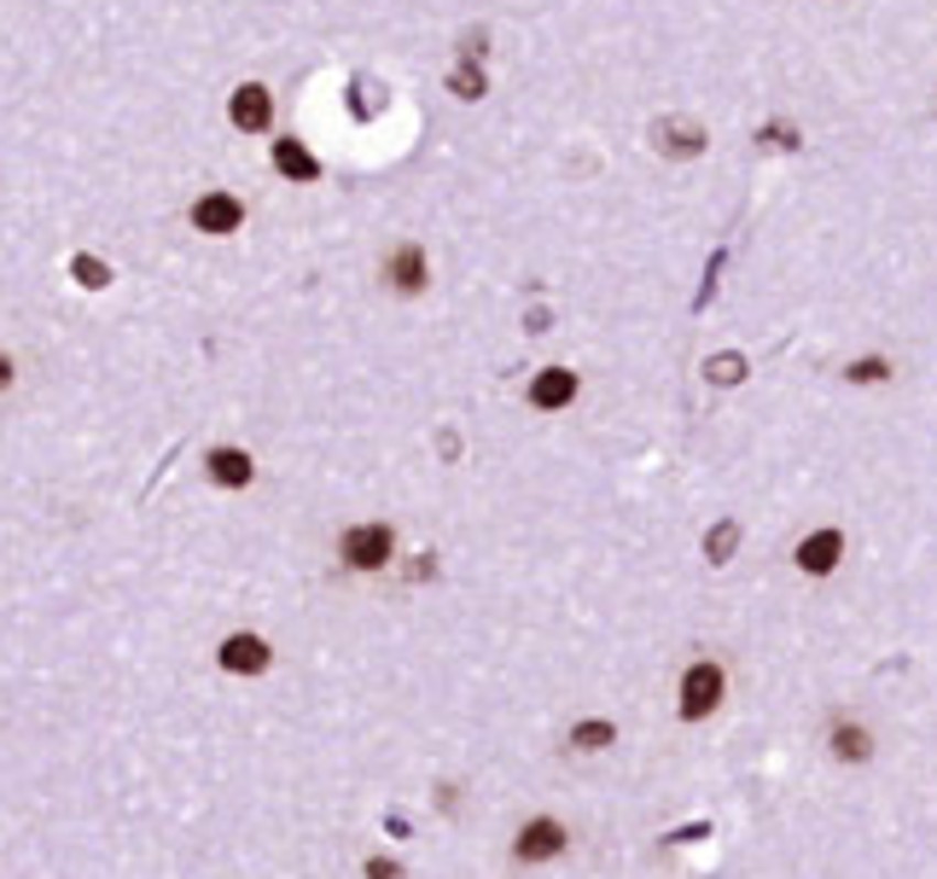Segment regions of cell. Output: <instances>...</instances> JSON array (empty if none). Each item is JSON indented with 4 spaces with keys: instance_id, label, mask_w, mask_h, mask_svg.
<instances>
[{
    "instance_id": "1",
    "label": "cell",
    "mask_w": 937,
    "mask_h": 879,
    "mask_svg": "<svg viewBox=\"0 0 937 879\" xmlns=\"http://www.w3.org/2000/svg\"><path fill=\"white\" fill-rule=\"evenodd\" d=\"M391 554H396L391 524H356V530H344V565H350V571H384V565H391Z\"/></svg>"
},
{
    "instance_id": "2",
    "label": "cell",
    "mask_w": 937,
    "mask_h": 879,
    "mask_svg": "<svg viewBox=\"0 0 937 879\" xmlns=\"http://www.w3.org/2000/svg\"><path fill=\"white\" fill-rule=\"evenodd\" d=\"M717 705H722V670L710 664V659L687 664V676H682V717H687V723H705Z\"/></svg>"
},
{
    "instance_id": "3",
    "label": "cell",
    "mask_w": 937,
    "mask_h": 879,
    "mask_svg": "<svg viewBox=\"0 0 937 879\" xmlns=\"http://www.w3.org/2000/svg\"><path fill=\"white\" fill-rule=\"evenodd\" d=\"M384 280H391V292L420 297L425 285H432V262H425V251H420L414 239H407V245H396V251H391V262H384Z\"/></svg>"
},
{
    "instance_id": "4",
    "label": "cell",
    "mask_w": 937,
    "mask_h": 879,
    "mask_svg": "<svg viewBox=\"0 0 937 879\" xmlns=\"http://www.w3.org/2000/svg\"><path fill=\"white\" fill-rule=\"evenodd\" d=\"M519 862H554V856L565 850V827L554 822V815H536V822L519 827Z\"/></svg>"
},
{
    "instance_id": "5",
    "label": "cell",
    "mask_w": 937,
    "mask_h": 879,
    "mask_svg": "<svg viewBox=\"0 0 937 879\" xmlns=\"http://www.w3.org/2000/svg\"><path fill=\"white\" fill-rule=\"evenodd\" d=\"M239 221H244V204L233 193H204L193 204V228L198 234H239Z\"/></svg>"
},
{
    "instance_id": "6",
    "label": "cell",
    "mask_w": 937,
    "mask_h": 879,
    "mask_svg": "<svg viewBox=\"0 0 937 879\" xmlns=\"http://www.w3.org/2000/svg\"><path fill=\"white\" fill-rule=\"evenodd\" d=\"M228 117H233V129H244V134H262V129H269V117H274V99H269V88L244 82V88L233 94Z\"/></svg>"
},
{
    "instance_id": "7",
    "label": "cell",
    "mask_w": 937,
    "mask_h": 879,
    "mask_svg": "<svg viewBox=\"0 0 937 879\" xmlns=\"http://www.w3.org/2000/svg\"><path fill=\"white\" fill-rule=\"evenodd\" d=\"M839 560H845V536H839V530H815V536L798 542V571H809V577H827Z\"/></svg>"
},
{
    "instance_id": "8",
    "label": "cell",
    "mask_w": 937,
    "mask_h": 879,
    "mask_svg": "<svg viewBox=\"0 0 937 879\" xmlns=\"http://www.w3.org/2000/svg\"><path fill=\"white\" fill-rule=\"evenodd\" d=\"M570 397H577V373H570V367H542V373L530 379V402H536L542 414H554V408H565Z\"/></svg>"
},
{
    "instance_id": "9",
    "label": "cell",
    "mask_w": 937,
    "mask_h": 879,
    "mask_svg": "<svg viewBox=\"0 0 937 879\" xmlns=\"http://www.w3.org/2000/svg\"><path fill=\"white\" fill-rule=\"evenodd\" d=\"M221 670H233V676H257V670H269V641L228 636V641H221Z\"/></svg>"
},
{
    "instance_id": "10",
    "label": "cell",
    "mask_w": 937,
    "mask_h": 879,
    "mask_svg": "<svg viewBox=\"0 0 937 879\" xmlns=\"http://www.w3.org/2000/svg\"><path fill=\"white\" fill-rule=\"evenodd\" d=\"M204 466H210V478H216L221 489H244V484H251V473H257L244 448H210V460H204Z\"/></svg>"
},
{
    "instance_id": "11",
    "label": "cell",
    "mask_w": 937,
    "mask_h": 879,
    "mask_svg": "<svg viewBox=\"0 0 937 879\" xmlns=\"http://www.w3.org/2000/svg\"><path fill=\"white\" fill-rule=\"evenodd\" d=\"M274 170H280V175H292V181H315V175H320V163H315L309 152H303L297 140H274Z\"/></svg>"
},
{
    "instance_id": "12",
    "label": "cell",
    "mask_w": 937,
    "mask_h": 879,
    "mask_svg": "<svg viewBox=\"0 0 937 879\" xmlns=\"http://www.w3.org/2000/svg\"><path fill=\"white\" fill-rule=\"evenodd\" d=\"M868 751H873V740H868L862 723H839V728H832V758H839V763H862Z\"/></svg>"
},
{
    "instance_id": "13",
    "label": "cell",
    "mask_w": 937,
    "mask_h": 879,
    "mask_svg": "<svg viewBox=\"0 0 937 879\" xmlns=\"http://www.w3.org/2000/svg\"><path fill=\"white\" fill-rule=\"evenodd\" d=\"M705 146L699 129H687V122H658V152H676V158H693Z\"/></svg>"
},
{
    "instance_id": "14",
    "label": "cell",
    "mask_w": 937,
    "mask_h": 879,
    "mask_svg": "<svg viewBox=\"0 0 937 879\" xmlns=\"http://www.w3.org/2000/svg\"><path fill=\"white\" fill-rule=\"evenodd\" d=\"M611 740H618V723H577V728H570V746H577V751H606Z\"/></svg>"
},
{
    "instance_id": "15",
    "label": "cell",
    "mask_w": 937,
    "mask_h": 879,
    "mask_svg": "<svg viewBox=\"0 0 937 879\" xmlns=\"http://www.w3.org/2000/svg\"><path fill=\"white\" fill-rule=\"evenodd\" d=\"M448 94H455V99H483V94H489V82H483V70L472 65V58H466V65L448 76Z\"/></svg>"
},
{
    "instance_id": "16",
    "label": "cell",
    "mask_w": 937,
    "mask_h": 879,
    "mask_svg": "<svg viewBox=\"0 0 937 879\" xmlns=\"http://www.w3.org/2000/svg\"><path fill=\"white\" fill-rule=\"evenodd\" d=\"M845 379H850V384H880V379H891V361H885V356H862V361L845 367Z\"/></svg>"
},
{
    "instance_id": "17",
    "label": "cell",
    "mask_w": 937,
    "mask_h": 879,
    "mask_svg": "<svg viewBox=\"0 0 937 879\" xmlns=\"http://www.w3.org/2000/svg\"><path fill=\"white\" fill-rule=\"evenodd\" d=\"M733 542H740V524H717L705 536V554H710V565H722L728 554H733Z\"/></svg>"
},
{
    "instance_id": "18",
    "label": "cell",
    "mask_w": 937,
    "mask_h": 879,
    "mask_svg": "<svg viewBox=\"0 0 937 879\" xmlns=\"http://www.w3.org/2000/svg\"><path fill=\"white\" fill-rule=\"evenodd\" d=\"M740 356H717V361H710V379H717V384H733V379H740Z\"/></svg>"
},
{
    "instance_id": "19",
    "label": "cell",
    "mask_w": 937,
    "mask_h": 879,
    "mask_svg": "<svg viewBox=\"0 0 937 879\" xmlns=\"http://www.w3.org/2000/svg\"><path fill=\"white\" fill-rule=\"evenodd\" d=\"M367 879H402V868L384 862V856H373V862H367Z\"/></svg>"
},
{
    "instance_id": "20",
    "label": "cell",
    "mask_w": 937,
    "mask_h": 879,
    "mask_svg": "<svg viewBox=\"0 0 937 879\" xmlns=\"http://www.w3.org/2000/svg\"><path fill=\"white\" fill-rule=\"evenodd\" d=\"M12 384V356H0V391Z\"/></svg>"
}]
</instances>
